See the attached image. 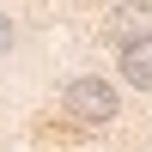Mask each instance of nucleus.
<instances>
[{
    "instance_id": "obj_1",
    "label": "nucleus",
    "mask_w": 152,
    "mask_h": 152,
    "mask_svg": "<svg viewBox=\"0 0 152 152\" xmlns=\"http://www.w3.org/2000/svg\"><path fill=\"white\" fill-rule=\"evenodd\" d=\"M116 110H122V91L104 73H79V79L61 85V116H67L73 128H110Z\"/></svg>"
},
{
    "instance_id": "obj_2",
    "label": "nucleus",
    "mask_w": 152,
    "mask_h": 152,
    "mask_svg": "<svg viewBox=\"0 0 152 152\" xmlns=\"http://www.w3.org/2000/svg\"><path fill=\"white\" fill-rule=\"evenodd\" d=\"M116 73H122L128 91H152V31L116 43Z\"/></svg>"
},
{
    "instance_id": "obj_3",
    "label": "nucleus",
    "mask_w": 152,
    "mask_h": 152,
    "mask_svg": "<svg viewBox=\"0 0 152 152\" xmlns=\"http://www.w3.org/2000/svg\"><path fill=\"white\" fill-rule=\"evenodd\" d=\"M140 31H152V6L146 0H122V6L110 12V37L122 43V37H140Z\"/></svg>"
},
{
    "instance_id": "obj_4",
    "label": "nucleus",
    "mask_w": 152,
    "mask_h": 152,
    "mask_svg": "<svg viewBox=\"0 0 152 152\" xmlns=\"http://www.w3.org/2000/svg\"><path fill=\"white\" fill-rule=\"evenodd\" d=\"M12 43H18V24H12V18H6V12H0V55H6V49H12Z\"/></svg>"
}]
</instances>
